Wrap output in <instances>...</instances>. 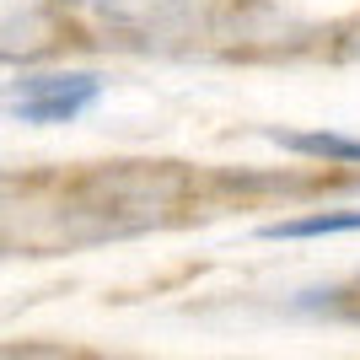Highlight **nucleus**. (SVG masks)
Masks as SVG:
<instances>
[{
    "label": "nucleus",
    "instance_id": "obj_2",
    "mask_svg": "<svg viewBox=\"0 0 360 360\" xmlns=\"http://www.w3.org/2000/svg\"><path fill=\"white\" fill-rule=\"evenodd\" d=\"M339 231H360V210H345V215H307V221H274V226H264L258 237H269V242H296V237H339Z\"/></svg>",
    "mask_w": 360,
    "mask_h": 360
},
{
    "label": "nucleus",
    "instance_id": "obj_1",
    "mask_svg": "<svg viewBox=\"0 0 360 360\" xmlns=\"http://www.w3.org/2000/svg\"><path fill=\"white\" fill-rule=\"evenodd\" d=\"M97 75H22L11 81V113L22 124H60L97 103Z\"/></svg>",
    "mask_w": 360,
    "mask_h": 360
},
{
    "label": "nucleus",
    "instance_id": "obj_3",
    "mask_svg": "<svg viewBox=\"0 0 360 360\" xmlns=\"http://www.w3.org/2000/svg\"><path fill=\"white\" fill-rule=\"evenodd\" d=\"M285 150H312V156H339V162H360V140L345 135H269Z\"/></svg>",
    "mask_w": 360,
    "mask_h": 360
}]
</instances>
